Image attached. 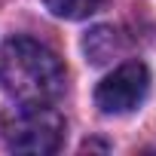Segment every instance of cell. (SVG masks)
Returning a JSON list of instances; mask_svg holds the SVG:
<instances>
[{
    "label": "cell",
    "instance_id": "obj_3",
    "mask_svg": "<svg viewBox=\"0 0 156 156\" xmlns=\"http://www.w3.org/2000/svg\"><path fill=\"white\" fill-rule=\"evenodd\" d=\"M150 92V70L144 61H126L119 67H113V73H107L95 89V104L101 107V113H129L135 110Z\"/></svg>",
    "mask_w": 156,
    "mask_h": 156
},
{
    "label": "cell",
    "instance_id": "obj_2",
    "mask_svg": "<svg viewBox=\"0 0 156 156\" xmlns=\"http://www.w3.org/2000/svg\"><path fill=\"white\" fill-rule=\"evenodd\" d=\"M64 141V119L49 104H22L6 122V147L16 153H55Z\"/></svg>",
    "mask_w": 156,
    "mask_h": 156
},
{
    "label": "cell",
    "instance_id": "obj_5",
    "mask_svg": "<svg viewBox=\"0 0 156 156\" xmlns=\"http://www.w3.org/2000/svg\"><path fill=\"white\" fill-rule=\"evenodd\" d=\"M43 3H46V9H49L52 16L76 22V19L92 16V12L101 6V0H43Z\"/></svg>",
    "mask_w": 156,
    "mask_h": 156
},
{
    "label": "cell",
    "instance_id": "obj_1",
    "mask_svg": "<svg viewBox=\"0 0 156 156\" xmlns=\"http://www.w3.org/2000/svg\"><path fill=\"white\" fill-rule=\"evenodd\" d=\"M0 89L19 104H49L64 92V64L49 46L12 37L0 46Z\"/></svg>",
    "mask_w": 156,
    "mask_h": 156
},
{
    "label": "cell",
    "instance_id": "obj_4",
    "mask_svg": "<svg viewBox=\"0 0 156 156\" xmlns=\"http://www.w3.org/2000/svg\"><path fill=\"white\" fill-rule=\"evenodd\" d=\"M122 49H126V40L113 25H95L83 37V52L92 64H107V61L119 58Z\"/></svg>",
    "mask_w": 156,
    "mask_h": 156
}]
</instances>
